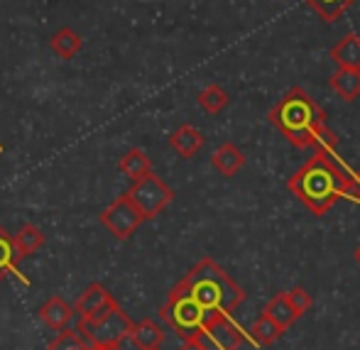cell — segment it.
<instances>
[{
    "label": "cell",
    "mask_w": 360,
    "mask_h": 350,
    "mask_svg": "<svg viewBox=\"0 0 360 350\" xmlns=\"http://www.w3.org/2000/svg\"><path fill=\"white\" fill-rule=\"evenodd\" d=\"M351 171L333 157L331 150H316V155L289 176V189L292 194L307 206L314 216H323L343 199L351 184Z\"/></svg>",
    "instance_id": "obj_1"
},
{
    "label": "cell",
    "mask_w": 360,
    "mask_h": 350,
    "mask_svg": "<svg viewBox=\"0 0 360 350\" xmlns=\"http://www.w3.org/2000/svg\"><path fill=\"white\" fill-rule=\"evenodd\" d=\"M270 123L280 130L294 147H336V135L328 130L326 113L304 89H292L270 110Z\"/></svg>",
    "instance_id": "obj_2"
},
{
    "label": "cell",
    "mask_w": 360,
    "mask_h": 350,
    "mask_svg": "<svg viewBox=\"0 0 360 350\" xmlns=\"http://www.w3.org/2000/svg\"><path fill=\"white\" fill-rule=\"evenodd\" d=\"M179 287L209 313H233L245 299V292L236 280L211 257H204L199 265L191 267Z\"/></svg>",
    "instance_id": "obj_3"
},
{
    "label": "cell",
    "mask_w": 360,
    "mask_h": 350,
    "mask_svg": "<svg viewBox=\"0 0 360 350\" xmlns=\"http://www.w3.org/2000/svg\"><path fill=\"white\" fill-rule=\"evenodd\" d=\"M160 316L169 323V328L176 333V336L186 341V338L199 336L206 318H209L211 313L204 311V309H201L199 304H196L194 299L176 284V287L167 294V302L162 304Z\"/></svg>",
    "instance_id": "obj_4"
},
{
    "label": "cell",
    "mask_w": 360,
    "mask_h": 350,
    "mask_svg": "<svg viewBox=\"0 0 360 350\" xmlns=\"http://www.w3.org/2000/svg\"><path fill=\"white\" fill-rule=\"evenodd\" d=\"M128 199L133 201V206L143 213L145 221L157 218L174 199V191L165 184L157 174H145L140 179L133 181V186L128 189Z\"/></svg>",
    "instance_id": "obj_5"
},
{
    "label": "cell",
    "mask_w": 360,
    "mask_h": 350,
    "mask_svg": "<svg viewBox=\"0 0 360 350\" xmlns=\"http://www.w3.org/2000/svg\"><path fill=\"white\" fill-rule=\"evenodd\" d=\"M98 221L113 233L118 240H128L135 231L140 228V223H145L143 213L133 206V201L128 199V194L118 196L108 209L101 211Z\"/></svg>",
    "instance_id": "obj_6"
},
{
    "label": "cell",
    "mask_w": 360,
    "mask_h": 350,
    "mask_svg": "<svg viewBox=\"0 0 360 350\" xmlns=\"http://www.w3.org/2000/svg\"><path fill=\"white\" fill-rule=\"evenodd\" d=\"M196 338L209 350H238L243 346L240 328L228 318V313H211Z\"/></svg>",
    "instance_id": "obj_7"
},
{
    "label": "cell",
    "mask_w": 360,
    "mask_h": 350,
    "mask_svg": "<svg viewBox=\"0 0 360 350\" xmlns=\"http://www.w3.org/2000/svg\"><path fill=\"white\" fill-rule=\"evenodd\" d=\"M130 328H133V321L128 318V313L123 309H118L115 313H110L108 318L98 323H79V331L89 338L96 346H123V341L128 338Z\"/></svg>",
    "instance_id": "obj_8"
},
{
    "label": "cell",
    "mask_w": 360,
    "mask_h": 350,
    "mask_svg": "<svg viewBox=\"0 0 360 350\" xmlns=\"http://www.w3.org/2000/svg\"><path fill=\"white\" fill-rule=\"evenodd\" d=\"M39 321L44 323L52 331H62V328H69V323L74 321V306L69 302H64L62 297H49L47 302L39 306L37 311Z\"/></svg>",
    "instance_id": "obj_9"
},
{
    "label": "cell",
    "mask_w": 360,
    "mask_h": 350,
    "mask_svg": "<svg viewBox=\"0 0 360 350\" xmlns=\"http://www.w3.org/2000/svg\"><path fill=\"white\" fill-rule=\"evenodd\" d=\"M169 147L181 157V160H191V157L204 147V133H201L199 128H194V125L184 123L172 133Z\"/></svg>",
    "instance_id": "obj_10"
},
{
    "label": "cell",
    "mask_w": 360,
    "mask_h": 350,
    "mask_svg": "<svg viewBox=\"0 0 360 350\" xmlns=\"http://www.w3.org/2000/svg\"><path fill=\"white\" fill-rule=\"evenodd\" d=\"M128 338H130V343H133L135 350H152V348L162 346V341H165V331H162L152 318H143L140 323H133Z\"/></svg>",
    "instance_id": "obj_11"
},
{
    "label": "cell",
    "mask_w": 360,
    "mask_h": 350,
    "mask_svg": "<svg viewBox=\"0 0 360 350\" xmlns=\"http://www.w3.org/2000/svg\"><path fill=\"white\" fill-rule=\"evenodd\" d=\"M211 164H214L223 176H236L238 171L243 169V164H245V155H243L233 142H223L214 152V157H211Z\"/></svg>",
    "instance_id": "obj_12"
},
{
    "label": "cell",
    "mask_w": 360,
    "mask_h": 350,
    "mask_svg": "<svg viewBox=\"0 0 360 350\" xmlns=\"http://www.w3.org/2000/svg\"><path fill=\"white\" fill-rule=\"evenodd\" d=\"M331 59L338 64V69H360V37L346 34L331 47Z\"/></svg>",
    "instance_id": "obj_13"
},
{
    "label": "cell",
    "mask_w": 360,
    "mask_h": 350,
    "mask_svg": "<svg viewBox=\"0 0 360 350\" xmlns=\"http://www.w3.org/2000/svg\"><path fill=\"white\" fill-rule=\"evenodd\" d=\"M42 245H44V233L39 231L37 226H32V223L22 226L13 235V247H15V255H18V260L34 255L37 250H42Z\"/></svg>",
    "instance_id": "obj_14"
},
{
    "label": "cell",
    "mask_w": 360,
    "mask_h": 350,
    "mask_svg": "<svg viewBox=\"0 0 360 350\" xmlns=\"http://www.w3.org/2000/svg\"><path fill=\"white\" fill-rule=\"evenodd\" d=\"M49 47H52V52L57 54L59 59H74L76 54L81 52V47H84V39H81V34L76 32V30L62 27L52 34Z\"/></svg>",
    "instance_id": "obj_15"
},
{
    "label": "cell",
    "mask_w": 360,
    "mask_h": 350,
    "mask_svg": "<svg viewBox=\"0 0 360 350\" xmlns=\"http://www.w3.org/2000/svg\"><path fill=\"white\" fill-rule=\"evenodd\" d=\"M108 299H110L108 289H105L103 284L94 282L79 294V299H76V304H74V313H79V318H86L89 313H94L101 304L108 302Z\"/></svg>",
    "instance_id": "obj_16"
},
{
    "label": "cell",
    "mask_w": 360,
    "mask_h": 350,
    "mask_svg": "<svg viewBox=\"0 0 360 350\" xmlns=\"http://www.w3.org/2000/svg\"><path fill=\"white\" fill-rule=\"evenodd\" d=\"M118 169L123 171L128 179H140V176L150 174L152 171V160L147 157L145 150H140V147H133V150H128L123 157H120L118 162Z\"/></svg>",
    "instance_id": "obj_17"
},
{
    "label": "cell",
    "mask_w": 360,
    "mask_h": 350,
    "mask_svg": "<svg viewBox=\"0 0 360 350\" xmlns=\"http://www.w3.org/2000/svg\"><path fill=\"white\" fill-rule=\"evenodd\" d=\"M328 86L341 96L343 101H356L360 96V69H338L328 79Z\"/></svg>",
    "instance_id": "obj_18"
},
{
    "label": "cell",
    "mask_w": 360,
    "mask_h": 350,
    "mask_svg": "<svg viewBox=\"0 0 360 350\" xmlns=\"http://www.w3.org/2000/svg\"><path fill=\"white\" fill-rule=\"evenodd\" d=\"M8 275H15L18 280H22V284H30V280H25L18 270V255H15V247H13V235L0 226V282Z\"/></svg>",
    "instance_id": "obj_19"
},
{
    "label": "cell",
    "mask_w": 360,
    "mask_h": 350,
    "mask_svg": "<svg viewBox=\"0 0 360 350\" xmlns=\"http://www.w3.org/2000/svg\"><path fill=\"white\" fill-rule=\"evenodd\" d=\"M265 316H267V318H272V321H275L277 326L282 328V331H287V328L292 326V323L299 318V316H297V311L292 309V304H289L287 292L277 294L275 299H270V302H267Z\"/></svg>",
    "instance_id": "obj_20"
},
{
    "label": "cell",
    "mask_w": 360,
    "mask_h": 350,
    "mask_svg": "<svg viewBox=\"0 0 360 350\" xmlns=\"http://www.w3.org/2000/svg\"><path fill=\"white\" fill-rule=\"evenodd\" d=\"M304 3L316 10V15L323 22H336L356 0H304Z\"/></svg>",
    "instance_id": "obj_21"
},
{
    "label": "cell",
    "mask_w": 360,
    "mask_h": 350,
    "mask_svg": "<svg viewBox=\"0 0 360 350\" xmlns=\"http://www.w3.org/2000/svg\"><path fill=\"white\" fill-rule=\"evenodd\" d=\"M196 101H199V105L206 110V113H221V110L231 103V96H228L221 86L211 84V86H206L199 96H196Z\"/></svg>",
    "instance_id": "obj_22"
},
{
    "label": "cell",
    "mask_w": 360,
    "mask_h": 350,
    "mask_svg": "<svg viewBox=\"0 0 360 350\" xmlns=\"http://www.w3.org/2000/svg\"><path fill=\"white\" fill-rule=\"evenodd\" d=\"M91 341L79 331V328H62L59 336L49 343V350H86Z\"/></svg>",
    "instance_id": "obj_23"
},
{
    "label": "cell",
    "mask_w": 360,
    "mask_h": 350,
    "mask_svg": "<svg viewBox=\"0 0 360 350\" xmlns=\"http://www.w3.org/2000/svg\"><path fill=\"white\" fill-rule=\"evenodd\" d=\"M250 333H252V338H255L257 346H272V343H275L285 331H282L272 318H267L265 313H262V316L255 321V326H252Z\"/></svg>",
    "instance_id": "obj_24"
},
{
    "label": "cell",
    "mask_w": 360,
    "mask_h": 350,
    "mask_svg": "<svg viewBox=\"0 0 360 350\" xmlns=\"http://www.w3.org/2000/svg\"><path fill=\"white\" fill-rule=\"evenodd\" d=\"M287 299H289V304H292L294 311H297V316H302V313H307L309 309H311V294H309L304 287L289 289V292H287Z\"/></svg>",
    "instance_id": "obj_25"
},
{
    "label": "cell",
    "mask_w": 360,
    "mask_h": 350,
    "mask_svg": "<svg viewBox=\"0 0 360 350\" xmlns=\"http://www.w3.org/2000/svg\"><path fill=\"white\" fill-rule=\"evenodd\" d=\"M118 309H120V304L115 302L113 297H110L108 302H105V304H101V306L96 309L94 313H89V316H86V318H81L79 323H86V326H91V323H98V321H103V318H108L110 313H115V311H118Z\"/></svg>",
    "instance_id": "obj_26"
},
{
    "label": "cell",
    "mask_w": 360,
    "mask_h": 350,
    "mask_svg": "<svg viewBox=\"0 0 360 350\" xmlns=\"http://www.w3.org/2000/svg\"><path fill=\"white\" fill-rule=\"evenodd\" d=\"M346 196H348V199H356L358 204H360V169L351 176V184H348Z\"/></svg>",
    "instance_id": "obj_27"
},
{
    "label": "cell",
    "mask_w": 360,
    "mask_h": 350,
    "mask_svg": "<svg viewBox=\"0 0 360 350\" xmlns=\"http://www.w3.org/2000/svg\"><path fill=\"white\" fill-rule=\"evenodd\" d=\"M179 350H209V348H206L204 343H201L199 338L194 336V338H186V341L179 346Z\"/></svg>",
    "instance_id": "obj_28"
},
{
    "label": "cell",
    "mask_w": 360,
    "mask_h": 350,
    "mask_svg": "<svg viewBox=\"0 0 360 350\" xmlns=\"http://www.w3.org/2000/svg\"><path fill=\"white\" fill-rule=\"evenodd\" d=\"M120 346H96V343H91L86 350H118Z\"/></svg>",
    "instance_id": "obj_29"
},
{
    "label": "cell",
    "mask_w": 360,
    "mask_h": 350,
    "mask_svg": "<svg viewBox=\"0 0 360 350\" xmlns=\"http://www.w3.org/2000/svg\"><path fill=\"white\" fill-rule=\"evenodd\" d=\"M356 260H358V265H360V245H358V250H356Z\"/></svg>",
    "instance_id": "obj_30"
},
{
    "label": "cell",
    "mask_w": 360,
    "mask_h": 350,
    "mask_svg": "<svg viewBox=\"0 0 360 350\" xmlns=\"http://www.w3.org/2000/svg\"><path fill=\"white\" fill-rule=\"evenodd\" d=\"M152 350H162V348H152Z\"/></svg>",
    "instance_id": "obj_31"
},
{
    "label": "cell",
    "mask_w": 360,
    "mask_h": 350,
    "mask_svg": "<svg viewBox=\"0 0 360 350\" xmlns=\"http://www.w3.org/2000/svg\"><path fill=\"white\" fill-rule=\"evenodd\" d=\"M118 350H123V346H120V348H118Z\"/></svg>",
    "instance_id": "obj_32"
}]
</instances>
